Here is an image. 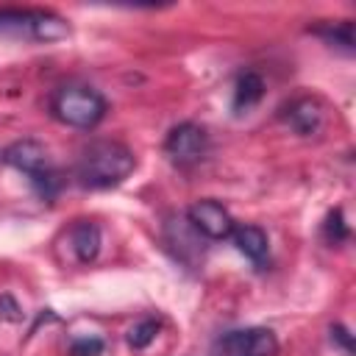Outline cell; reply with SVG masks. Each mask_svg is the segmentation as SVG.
<instances>
[{
	"label": "cell",
	"instance_id": "cell-11",
	"mask_svg": "<svg viewBox=\"0 0 356 356\" xmlns=\"http://www.w3.org/2000/svg\"><path fill=\"white\" fill-rule=\"evenodd\" d=\"M261 97H264V81H261V75L253 72V70L239 72V78H236V83H234V100H231L234 114L250 111Z\"/></svg>",
	"mask_w": 356,
	"mask_h": 356
},
{
	"label": "cell",
	"instance_id": "cell-9",
	"mask_svg": "<svg viewBox=\"0 0 356 356\" xmlns=\"http://www.w3.org/2000/svg\"><path fill=\"white\" fill-rule=\"evenodd\" d=\"M231 239H234L236 250L245 259H250L253 264L261 267L267 261V256H270V239H267V234L259 225H253V222H236L234 231H231Z\"/></svg>",
	"mask_w": 356,
	"mask_h": 356
},
{
	"label": "cell",
	"instance_id": "cell-17",
	"mask_svg": "<svg viewBox=\"0 0 356 356\" xmlns=\"http://www.w3.org/2000/svg\"><path fill=\"white\" fill-rule=\"evenodd\" d=\"M0 320H6V323H19L22 320V309L17 306V300L11 295H0Z\"/></svg>",
	"mask_w": 356,
	"mask_h": 356
},
{
	"label": "cell",
	"instance_id": "cell-13",
	"mask_svg": "<svg viewBox=\"0 0 356 356\" xmlns=\"http://www.w3.org/2000/svg\"><path fill=\"white\" fill-rule=\"evenodd\" d=\"M159 331H161V320L145 317V320H139L136 325L128 328V345H131L134 350H145V348L159 337Z\"/></svg>",
	"mask_w": 356,
	"mask_h": 356
},
{
	"label": "cell",
	"instance_id": "cell-10",
	"mask_svg": "<svg viewBox=\"0 0 356 356\" xmlns=\"http://www.w3.org/2000/svg\"><path fill=\"white\" fill-rule=\"evenodd\" d=\"M70 242H72V250H75V259L81 264H89L97 259L100 253V245H103V236H100V225L92 222V220H78L70 231Z\"/></svg>",
	"mask_w": 356,
	"mask_h": 356
},
{
	"label": "cell",
	"instance_id": "cell-8",
	"mask_svg": "<svg viewBox=\"0 0 356 356\" xmlns=\"http://www.w3.org/2000/svg\"><path fill=\"white\" fill-rule=\"evenodd\" d=\"M281 120L300 136H314L323 131L325 125V106L320 97H312V95H300L295 100H289L284 108H281Z\"/></svg>",
	"mask_w": 356,
	"mask_h": 356
},
{
	"label": "cell",
	"instance_id": "cell-14",
	"mask_svg": "<svg viewBox=\"0 0 356 356\" xmlns=\"http://www.w3.org/2000/svg\"><path fill=\"white\" fill-rule=\"evenodd\" d=\"M323 236H325L328 245H339V242H345V239L350 236V228H348V222H345V217H342V209H334V211L325 214Z\"/></svg>",
	"mask_w": 356,
	"mask_h": 356
},
{
	"label": "cell",
	"instance_id": "cell-7",
	"mask_svg": "<svg viewBox=\"0 0 356 356\" xmlns=\"http://www.w3.org/2000/svg\"><path fill=\"white\" fill-rule=\"evenodd\" d=\"M186 222L195 228L197 236H206V239H228L231 231H234V225H236V220L231 217V211L222 203L211 200V197L195 200L186 209Z\"/></svg>",
	"mask_w": 356,
	"mask_h": 356
},
{
	"label": "cell",
	"instance_id": "cell-4",
	"mask_svg": "<svg viewBox=\"0 0 356 356\" xmlns=\"http://www.w3.org/2000/svg\"><path fill=\"white\" fill-rule=\"evenodd\" d=\"M0 33L31 42H56L70 33V25L44 8H0Z\"/></svg>",
	"mask_w": 356,
	"mask_h": 356
},
{
	"label": "cell",
	"instance_id": "cell-12",
	"mask_svg": "<svg viewBox=\"0 0 356 356\" xmlns=\"http://www.w3.org/2000/svg\"><path fill=\"white\" fill-rule=\"evenodd\" d=\"M314 36L325 39L328 44H339L342 50H353V22L350 19H339V22H325L312 28Z\"/></svg>",
	"mask_w": 356,
	"mask_h": 356
},
{
	"label": "cell",
	"instance_id": "cell-6",
	"mask_svg": "<svg viewBox=\"0 0 356 356\" xmlns=\"http://www.w3.org/2000/svg\"><path fill=\"white\" fill-rule=\"evenodd\" d=\"M164 150L178 167H192L209 153V134L197 122H178L175 128H170Z\"/></svg>",
	"mask_w": 356,
	"mask_h": 356
},
{
	"label": "cell",
	"instance_id": "cell-1",
	"mask_svg": "<svg viewBox=\"0 0 356 356\" xmlns=\"http://www.w3.org/2000/svg\"><path fill=\"white\" fill-rule=\"evenodd\" d=\"M136 167V156L128 145L114 139H97L86 145L75 164V178L86 189H111L122 184Z\"/></svg>",
	"mask_w": 356,
	"mask_h": 356
},
{
	"label": "cell",
	"instance_id": "cell-16",
	"mask_svg": "<svg viewBox=\"0 0 356 356\" xmlns=\"http://www.w3.org/2000/svg\"><path fill=\"white\" fill-rule=\"evenodd\" d=\"M328 331H331V342H337L348 356H353V337H350V331L342 323H334Z\"/></svg>",
	"mask_w": 356,
	"mask_h": 356
},
{
	"label": "cell",
	"instance_id": "cell-5",
	"mask_svg": "<svg viewBox=\"0 0 356 356\" xmlns=\"http://www.w3.org/2000/svg\"><path fill=\"white\" fill-rule=\"evenodd\" d=\"M278 339L270 328H236L214 342V356H275Z\"/></svg>",
	"mask_w": 356,
	"mask_h": 356
},
{
	"label": "cell",
	"instance_id": "cell-3",
	"mask_svg": "<svg viewBox=\"0 0 356 356\" xmlns=\"http://www.w3.org/2000/svg\"><path fill=\"white\" fill-rule=\"evenodd\" d=\"M106 97L86 83H64L50 97V114L70 128L89 131L106 117Z\"/></svg>",
	"mask_w": 356,
	"mask_h": 356
},
{
	"label": "cell",
	"instance_id": "cell-2",
	"mask_svg": "<svg viewBox=\"0 0 356 356\" xmlns=\"http://www.w3.org/2000/svg\"><path fill=\"white\" fill-rule=\"evenodd\" d=\"M0 159H3L8 167L25 172L28 181H31V186H33V192H36L42 200H53V197L58 195V189H61V175H58V170L53 167L50 153H47V147H44L42 142H36V139H17V142H11V145L3 150Z\"/></svg>",
	"mask_w": 356,
	"mask_h": 356
},
{
	"label": "cell",
	"instance_id": "cell-15",
	"mask_svg": "<svg viewBox=\"0 0 356 356\" xmlns=\"http://www.w3.org/2000/svg\"><path fill=\"white\" fill-rule=\"evenodd\" d=\"M106 342L100 337H78L70 342V356H100Z\"/></svg>",
	"mask_w": 356,
	"mask_h": 356
}]
</instances>
